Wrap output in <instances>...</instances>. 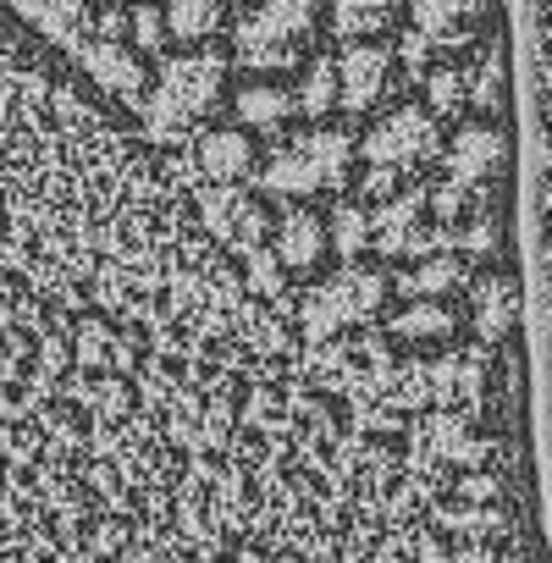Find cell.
I'll list each match as a JSON object with an SVG mask.
<instances>
[{
	"label": "cell",
	"instance_id": "1",
	"mask_svg": "<svg viewBox=\"0 0 552 563\" xmlns=\"http://www.w3.org/2000/svg\"><path fill=\"white\" fill-rule=\"evenodd\" d=\"M283 276L0 7V563H470L508 354L316 343Z\"/></svg>",
	"mask_w": 552,
	"mask_h": 563
},
{
	"label": "cell",
	"instance_id": "2",
	"mask_svg": "<svg viewBox=\"0 0 552 563\" xmlns=\"http://www.w3.org/2000/svg\"><path fill=\"white\" fill-rule=\"evenodd\" d=\"M442 122L448 117H437L431 106H398V111L376 117L371 133L360 139V183H365V194L387 199L404 183H415L420 172H431L448 155Z\"/></svg>",
	"mask_w": 552,
	"mask_h": 563
},
{
	"label": "cell",
	"instance_id": "3",
	"mask_svg": "<svg viewBox=\"0 0 552 563\" xmlns=\"http://www.w3.org/2000/svg\"><path fill=\"white\" fill-rule=\"evenodd\" d=\"M227 95V56L221 51H183L161 67L150 100H144V128L155 139H177V133H199Z\"/></svg>",
	"mask_w": 552,
	"mask_h": 563
},
{
	"label": "cell",
	"instance_id": "4",
	"mask_svg": "<svg viewBox=\"0 0 552 563\" xmlns=\"http://www.w3.org/2000/svg\"><path fill=\"white\" fill-rule=\"evenodd\" d=\"M321 0H254L232 34V62L249 73H288L316 51Z\"/></svg>",
	"mask_w": 552,
	"mask_h": 563
},
{
	"label": "cell",
	"instance_id": "5",
	"mask_svg": "<svg viewBox=\"0 0 552 563\" xmlns=\"http://www.w3.org/2000/svg\"><path fill=\"white\" fill-rule=\"evenodd\" d=\"M354 172H360V144H354V133L316 128V133L288 139L283 150L260 166L254 183H260L265 194H276V199H316V194L343 188Z\"/></svg>",
	"mask_w": 552,
	"mask_h": 563
},
{
	"label": "cell",
	"instance_id": "6",
	"mask_svg": "<svg viewBox=\"0 0 552 563\" xmlns=\"http://www.w3.org/2000/svg\"><path fill=\"white\" fill-rule=\"evenodd\" d=\"M393 299V276L376 271V265H338L332 276H321L310 294H299V316H305V332L316 343L327 338H343V332H360V327H376L382 310Z\"/></svg>",
	"mask_w": 552,
	"mask_h": 563
},
{
	"label": "cell",
	"instance_id": "7",
	"mask_svg": "<svg viewBox=\"0 0 552 563\" xmlns=\"http://www.w3.org/2000/svg\"><path fill=\"white\" fill-rule=\"evenodd\" d=\"M497 29V0H409V34H404V67L426 78V56L442 51H475Z\"/></svg>",
	"mask_w": 552,
	"mask_h": 563
},
{
	"label": "cell",
	"instance_id": "8",
	"mask_svg": "<svg viewBox=\"0 0 552 563\" xmlns=\"http://www.w3.org/2000/svg\"><path fill=\"white\" fill-rule=\"evenodd\" d=\"M393 73H398V56L376 40H349L343 56H338V89H343V106L354 117L376 111L387 95H393Z\"/></svg>",
	"mask_w": 552,
	"mask_h": 563
},
{
	"label": "cell",
	"instance_id": "9",
	"mask_svg": "<svg viewBox=\"0 0 552 563\" xmlns=\"http://www.w3.org/2000/svg\"><path fill=\"white\" fill-rule=\"evenodd\" d=\"M78 56H84L95 89H106L111 100H150L155 78H150V67H144V51H133V45H122V40H89Z\"/></svg>",
	"mask_w": 552,
	"mask_h": 563
},
{
	"label": "cell",
	"instance_id": "10",
	"mask_svg": "<svg viewBox=\"0 0 552 563\" xmlns=\"http://www.w3.org/2000/svg\"><path fill=\"white\" fill-rule=\"evenodd\" d=\"M194 172L205 183H221V188L249 183L260 172L254 144H249V128H199L194 133Z\"/></svg>",
	"mask_w": 552,
	"mask_h": 563
},
{
	"label": "cell",
	"instance_id": "11",
	"mask_svg": "<svg viewBox=\"0 0 552 563\" xmlns=\"http://www.w3.org/2000/svg\"><path fill=\"white\" fill-rule=\"evenodd\" d=\"M271 249H276V260H283L288 271H321L327 254H332V221L316 216L310 205H299V210H288L283 221L271 227Z\"/></svg>",
	"mask_w": 552,
	"mask_h": 563
},
{
	"label": "cell",
	"instance_id": "12",
	"mask_svg": "<svg viewBox=\"0 0 552 563\" xmlns=\"http://www.w3.org/2000/svg\"><path fill=\"white\" fill-rule=\"evenodd\" d=\"M232 111H238V122H243L249 133H283V128L294 122V111H299V95H294V89H283V84L254 78V84H243V89H238Z\"/></svg>",
	"mask_w": 552,
	"mask_h": 563
},
{
	"label": "cell",
	"instance_id": "13",
	"mask_svg": "<svg viewBox=\"0 0 552 563\" xmlns=\"http://www.w3.org/2000/svg\"><path fill=\"white\" fill-rule=\"evenodd\" d=\"M327 12L343 40H376L398 18H409V0H327Z\"/></svg>",
	"mask_w": 552,
	"mask_h": 563
},
{
	"label": "cell",
	"instance_id": "14",
	"mask_svg": "<svg viewBox=\"0 0 552 563\" xmlns=\"http://www.w3.org/2000/svg\"><path fill=\"white\" fill-rule=\"evenodd\" d=\"M232 18V0H166V29L177 45H210Z\"/></svg>",
	"mask_w": 552,
	"mask_h": 563
},
{
	"label": "cell",
	"instance_id": "15",
	"mask_svg": "<svg viewBox=\"0 0 552 563\" xmlns=\"http://www.w3.org/2000/svg\"><path fill=\"white\" fill-rule=\"evenodd\" d=\"M332 249L343 254V260H354L365 243H376V227H371V205H354V199H343L332 216Z\"/></svg>",
	"mask_w": 552,
	"mask_h": 563
},
{
	"label": "cell",
	"instance_id": "16",
	"mask_svg": "<svg viewBox=\"0 0 552 563\" xmlns=\"http://www.w3.org/2000/svg\"><path fill=\"white\" fill-rule=\"evenodd\" d=\"M332 106H343V89H338V62H316L299 84V111L305 117H327Z\"/></svg>",
	"mask_w": 552,
	"mask_h": 563
},
{
	"label": "cell",
	"instance_id": "17",
	"mask_svg": "<svg viewBox=\"0 0 552 563\" xmlns=\"http://www.w3.org/2000/svg\"><path fill=\"white\" fill-rule=\"evenodd\" d=\"M128 23H133V34H139L133 45H139L144 56H155V51L166 45V34H172V29H166V12H155V7H133Z\"/></svg>",
	"mask_w": 552,
	"mask_h": 563
}]
</instances>
